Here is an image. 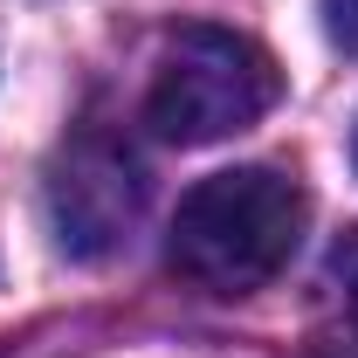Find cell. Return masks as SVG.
<instances>
[{
    "label": "cell",
    "instance_id": "obj_2",
    "mask_svg": "<svg viewBox=\"0 0 358 358\" xmlns=\"http://www.w3.org/2000/svg\"><path fill=\"white\" fill-rule=\"evenodd\" d=\"M282 69L262 42L234 28H179L159 48V69L145 90V124L166 145H221L275 110Z\"/></svg>",
    "mask_w": 358,
    "mask_h": 358
},
{
    "label": "cell",
    "instance_id": "obj_6",
    "mask_svg": "<svg viewBox=\"0 0 358 358\" xmlns=\"http://www.w3.org/2000/svg\"><path fill=\"white\" fill-rule=\"evenodd\" d=\"M352 159H358V138H352Z\"/></svg>",
    "mask_w": 358,
    "mask_h": 358
},
{
    "label": "cell",
    "instance_id": "obj_1",
    "mask_svg": "<svg viewBox=\"0 0 358 358\" xmlns=\"http://www.w3.org/2000/svg\"><path fill=\"white\" fill-rule=\"evenodd\" d=\"M303 221H310V200H303V186L289 173L234 166V173L200 179L179 200L173 234H166V262L193 289L241 296V289H262L268 275L296 255Z\"/></svg>",
    "mask_w": 358,
    "mask_h": 358
},
{
    "label": "cell",
    "instance_id": "obj_4",
    "mask_svg": "<svg viewBox=\"0 0 358 358\" xmlns=\"http://www.w3.org/2000/svg\"><path fill=\"white\" fill-rule=\"evenodd\" d=\"M331 282L345 289V303H352V317H358V234H345V241L331 248Z\"/></svg>",
    "mask_w": 358,
    "mask_h": 358
},
{
    "label": "cell",
    "instance_id": "obj_5",
    "mask_svg": "<svg viewBox=\"0 0 358 358\" xmlns=\"http://www.w3.org/2000/svg\"><path fill=\"white\" fill-rule=\"evenodd\" d=\"M324 28L345 55H358V0H324Z\"/></svg>",
    "mask_w": 358,
    "mask_h": 358
},
{
    "label": "cell",
    "instance_id": "obj_3",
    "mask_svg": "<svg viewBox=\"0 0 358 358\" xmlns=\"http://www.w3.org/2000/svg\"><path fill=\"white\" fill-rule=\"evenodd\" d=\"M138 214H145V166L131 159V145L110 138L103 124L62 138V152L48 159V227L62 255L76 262L117 255L131 241Z\"/></svg>",
    "mask_w": 358,
    "mask_h": 358
}]
</instances>
